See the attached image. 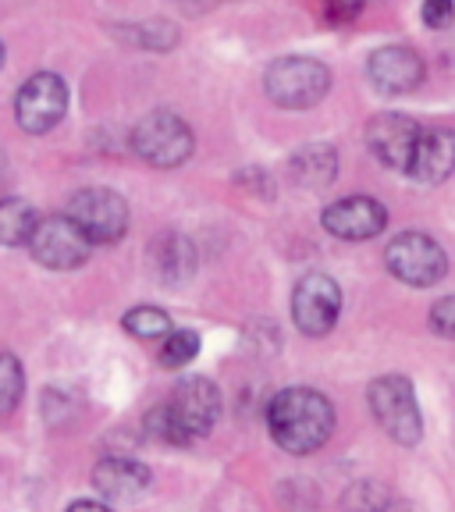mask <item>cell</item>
Masks as SVG:
<instances>
[{
  "instance_id": "1",
  "label": "cell",
  "mask_w": 455,
  "mask_h": 512,
  "mask_svg": "<svg viewBox=\"0 0 455 512\" xmlns=\"http://www.w3.org/2000/svg\"><path fill=\"white\" fill-rule=\"evenodd\" d=\"M271 438L292 456H310L335 431V406L317 388H281L267 402Z\"/></svg>"
},
{
  "instance_id": "2",
  "label": "cell",
  "mask_w": 455,
  "mask_h": 512,
  "mask_svg": "<svg viewBox=\"0 0 455 512\" xmlns=\"http://www.w3.org/2000/svg\"><path fill=\"white\" fill-rule=\"evenodd\" d=\"M264 89L274 104L285 107V111H306V107H317L331 89V72L328 64H320L317 57H278V61L267 68Z\"/></svg>"
},
{
  "instance_id": "3",
  "label": "cell",
  "mask_w": 455,
  "mask_h": 512,
  "mask_svg": "<svg viewBox=\"0 0 455 512\" xmlns=\"http://www.w3.org/2000/svg\"><path fill=\"white\" fill-rule=\"evenodd\" d=\"M370 413L381 424V431L399 445H416L424 438V416L416 406V388L409 377L402 374H384L370 384Z\"/></svg>"
},
{
  "instance_id": "4",
  "label": "cell",
  "mask_w": 455,
  "mask_h": 512,
  "mask_svg": "<svg viewBox=\"0 0 455 512\" xmlns=\"http://www.w3.org/2000/svg\"><path fill=\"white\" fill-rule=\"evenodd\" d=\"M132 150L150 164V168H178L192 157V128L178 114L153 111L132 128Z\"/></svg>"
},
{
  "instance_id": "5",
  "label": "cell",
  "mask_w": 455,
  "mask_h": 512,
  "mask_svg": "<svg viewBox=\"0 0 455 512\" xmlns=\"http://www.w3.org/2000/svg\"><path fill=\"white\" fill-rule=\"evenodd\" d=\"M384 264L399 281L413 288H431L448 274V256L431 235L424 232H402L384 249Z\"/></svg>"
},
{
  "instance_id": "6",
  "label": "cell",
  "mask_w": 455,
  "mask_h": 512,
  "mask_svg": "<svg viewBox=\"0 0 455 512\" xmlns=\"http://www.w3.org/2000/svg\"><path fill=\"white\" fill-rule=\"evenodd\" d=\"M68 217L82 228L93 246H111L128 232V203L121 200V192L93 185V189H79L68 203Z\"/></svg>"
},
{
  "instance_id": "7",
  "label": "cell",
  "mask_w": 455,
  "mask_h": 512,
  "mask_svg": "<svg viewBox=\"0 0 455 512\" xmlns=\"http://www.w3.org/2000/svg\"><path fill=\"white\" fill-rule=\"evenodd\" d=\"M342 313V288L328 274H303L292 288V320L306 338H324Z\"/></svg>"
},
{
  "instance_id": "8",
  "label": "cell",
  "mask_w": 455,
  "mask_h": 512,
  "mask_svg": "<svg viewBox=\"0 0 455 512\" xmlns=\"http://www.w3.org/2000/svg\"><path fill=\"white\" fill-rule=\"evenodd\" d=\"M89 249H93V242L82 235V228L68 214L43 217L29 242L32 260L50 267V271H75L89 260Z\"/></svg>"
},
{
  "instance_id": "9",
  "label": "cell",
  "mask_w": 455,
  "mask_h": 512,
  "mask_svg": "<svg viewBox=\"0 0 455 512\" xmlns=\"http://www.w3.org/2000/svg\"><path fill=\"white\" fill-rule=\"evenodd\" d=\"M64 114H68V86L61 75L40 72L25 79V86L15 96V118L29 136H43L57 128Z\"/></svg>"
},
{
  "instance_id": "10",
  "label": "cell",
  "mask_w": 455,
  "mask_h": 512,
  "mask_svg": "<svg viewBox=\"0 0 455 512\" xmlns=\"http://www.w3.org/2000/svg\"><path fill=\"white\" fill-rule=\"evenodd\" d=\"M424 128L416 125L409 114H377L367 125V146L384 168L402 171L409 175L416 157V146H420Z\"/></svg>"
},
{
  "instance_id": "11",
  "label": "cell",
  "mask_w": 455,
  "mask_h": 512,
  "mask_svg": "<svg viewBox=\"0 0 455 512\" xmlns=\"http://www.w3.org/2000/svg\"><path fill=\"white\" fill-rule=\"evenodd\" d=\"M168 409L189 438H203V434L214 431L217 416H221V392L207 377H185L182 384H175Z\"/></svg>"
},
{
  "instance_id": "12",
  "label": "cell",
  "mask_w": 455,
  "mask_h": 512,
  "mask_svg": "<svg viewBox=\"0 0 455 512\" xmlns=\"http://www.w3.org/2000/svg\"><path fill=\"white\" fill-rule=\"evenodd\" d=\"M320 224L342 242H367L388 228V210L370 196H345L324 207Z\"/></svg>"
},
{
  "instance_id": "13",
  "label": "cell",
  "mask_w": 455,
  "mask_h": 512,
  "mask_svg": "<svg viewBox=\"0 0 455 512\" xmlns=\"http://www.w3.org/2000/svg\"><path fill=\"white\" fill-rule=\"evenodd\" d=\"M367 75L374 82V89H381L388 96H402L413 93L424 82V61L409 47H381L370 54Z\"/></svg>"
},
{
  "instance_id": "14",
  "label": "cell",
  "mask_w": 455,
  "mask_h": 512,
  "mask_svg": "<svg viewBox=\"0 0 455 512\" xmlns=\"http://www.w3.org/2000/svg\"><path fill=\"white\" fill-rule=\"evenodd\" d=\"M150 484L153 473L143 463H136V459L111 456L100 459L93 470V488L104 498H111V502H136V498H143L150 491Z\"/></svg>"
},
{
  "instance_id": "15",
  "label": "cell",
  "mask_w": 455,
  "mask_h": 512,
  "mask_svg": "<svg viewBox=\"0 0 455 512\" xmlns=\"http://www.w3.org/2000/svg\"><path fill=\"white\" fill-rule=\"evenodd\" d=\"M452 171H455V132L452 128H424L409 175L424 185H438Z\"/></svg>"
},
{
  "instance_id": "16",
  "label": "cell",
  "mask_w": 455,
  "mask_h": 512,
  "mask_svg": "<svg viewBox=\"0 0 455 512\" xmlns=\"http://www.w3.org/2000/svg\"><path fill=\"white\" fill-rule=\"evenodd\" d=\"M153 271H157L160 281H168L171 288L189 281L192 271H196V249H192V242L178 232L160 235L153 242Z\"/></svg>"
},
{
  "instance_id": "17",
  "label": "cell",
  "mask_w": 455,
  "mask_h": 512,
  "mask_svg": "<svg viewBox=\"0 0 455 512\" xmlns=\"http://www.w3.org/2000/svg\"><path fill=\"white\" fill-rule=\"evenodd\" d=\"M288 171H292V182H296V185H306V189H324V185L335 182L338 153L331 150V146H324V143L303 146V150L292 157Z\"/></svg>"
},
{
  "instance_id": "18",
  "label": "cell",
  "mask_w": 455,
  "mask_h": 512,
  "mask_svg": "<svg viewBox=\"0 0 455 512\" xmlns=\"http://www.w3.org/2000/svg\"><path fill=\"white\" fill-rule=\"evenodd\" d=\"M40 210L29 200H0V246H29L36 228H40Z\"/></svg>"
},
{
  "instance_id": "19",
  "label": "cell",
  "mask_w": 455,
  "mask_h": 512,
  "mask_svg": "<svg viewBox=\"0 0 455 512\" xmlns=\"http://www.w3.org/2000/svg\"><path fill=\"white\" fill-rule=\"evenodd\" d=\"M125 331L128 335H136L139 342H164L171 335V317L160 306H136V310L125 313Z\"/></svg>"
},
{
  "instance_id": "20",
  "label": "cell",
  "mask_w": 455,
  "mask_h": 512,
  "mask_svg": "<svg viewBox=\"0 0 455 512\" xmlns=\"http://www.w3.org/2000/svg\"><path fill=\"white\" fill-rule=\"evenodd\" d=\"M196 356H200V335H196V331L178 328V331H171L164 342H160V363H164L168 370L189 367Z\"/></svg>"
},
{
  "instance_id": "21",
  "label": "cell",
  "mask_w": 455,
  "mask_h": 512,
  "mask_svg": "<svg viewBox=\"0 0 455 512\" xmlns=\"http://www.w3.org/2000/svg\"><path fill=\"white\" fill-rule=\"evenodd\" d=\"M25 392V370L18 363V356L0 352V416H8L18 406Z\"/></svg>"
},
{
  "instance_id": "22",
  "label": "cell",
  "mask_w": 455,
  "mask_h": 512,
  "mask_svg": "<svg viewBox=\"0 0 455 512\" xmlns=\"http://www.w3.org/2000/svg\"><path fill=\"white\" fill-rule=\"evenodd\" d=\"M128 40L139 43L146 50H168L178 43V29L171 22H143V25H128Z\"/></svg>"
},
{
  "instance_id": "23",
  "label": "cell",
  "mask_w": 455,
  "mask_h": 512,
  "mask_svg": "<svg viewBox=\"0 0 455 512\" xmlns=\"http://www.w3.org/2000/svg\"><path fill=\"white\" fill-rule=\"evenodd\" d=\"M146 434H150L153 441H164V445H189V441H192L189 434L175 424V416H171L168 402L146 413Z\"/></svg>"
},
{
  "instance_id": "24",
  "label": "cell",
  "mask_w": 455,
  "mask_h": 512,
  "mask_svg": "<svg viewBox=\"0 0 455 512\" xmlns=\"http://www.w3.org/2000/svg\"><path fill=\"white\" fill-rule=\"evenodd\" d=\"M431 328L445 338H455V296H445L431 306Z\"/></svg>"
},
{
  "instance_id": "25",
  "label": "cell",
  "mask_w": 455,
  "mask_h": 512,
  "mask_svg": "<svg viewBox=\"0 0 455 512\" xmlns=\"http://www.w3.org/2000/svg\"><path fill=\"white\" fill-rule=\"evenodd\" d=\"M420 18H424L427 29H448L455 18V8L445 4V0H427L424 8H420Z\"/></svg>"
},
{
  "instance_id": "26",
  "label": "cell",
  "mask_w": 455,
  "mask_h": 512,
  "mask_svg": "<svg viewBox=\"0 0 455 512\" xmlns=\"http://www.w3.org/2000/svg\"><path fill=\"white\" fill-rule=\"evenodd\" d=\"M324 15H328V22H349V18L360 15V4H331Z\"/></svg>"
},
{
  "instance_id": "27",
  "label": "cell",
  "mask_w": 455,
  "mask_h": 512,
  "mask_svg": "<svg viewBox=\"0 0 455 512\" xmlns=\"http://www.w3.org/2000/svg\"><path fill=\"white\" fill-rule=\"evenodd\" d=\"M68 512H111L104 502H93V498H79V502L68 505Z\"/></svg>"
},
{
  "instance_id": "28",
  "label": "cell",
  "mask_w": 455,
  "mask_h": 512,
  "mask_svg": "<svg viewBox=\"0 0 455 512\" xmlns=\"http://www.w3.org/2000/svg\"><path fill=\"white\" fill-rule=\"evenodd\" d=\"M0 68H4V43H0Z\"/></svg>"
}]
</instances>
